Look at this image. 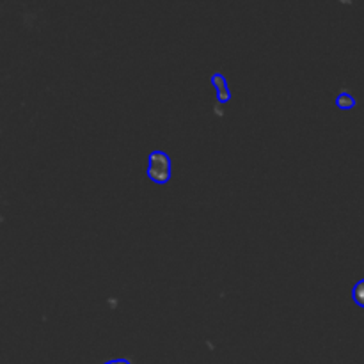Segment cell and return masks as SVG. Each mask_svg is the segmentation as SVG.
Wrapping results in <instances>:
<instances>
[{"label": "cell", "instance_id": "1", "mask_svg": "<svg viewBox=\"0 0 364 364\" xmlns=\"http://www.w3.org/2000/svg\"><path fill=\"white\" fill-rule=\"evenodd\" d=\"M173 176V166L166 151H151L148 159V178L153 183L166 185Z\"/></svg>", "mask_w": 364, "mask_h": 364}, {"label": "cell", "instance_id": "2", "mask_svg": "<svg viewBox=\"0 0 364 364\" xmlns=\"http://www.w3.org/2000/svg\"><path fill=\"white\" fill-rule=\"evenodd\" d=\"M212 82H213V84H215L217 98H219V102H220V103L230 102L231 95H230V91H228V82H226V78H224L220 73H215V75H213V77H212Z\"/></svg>", "mask_w": 364, "mask_h": 364}, {"label": "cell", "instance_id": "3", "mask_svg": "<svg viewBox=\"0 0 364 364\" xmlns=\"http://www.w3.org/2000/svg\"><path fill=\"white\" fill-rule=\"evenodd\" d=\"M336 105L340 107V109H343V110L352 109V107H355L354 96H352L350 92H347V91L340 92V95H338V98H336Z\"/></svg>", "mask_w": 364, "mask_h": 364}, {"label": "cell", "instance_id": "4", "mask_svg": "<svg viewBox=\"0 0 364 364\" xmlns=\"http://www.w3.org/2000/svg\"><path fill=\"white\" fill-rule=\"evenodd\" d=\"M352 299H354V302L359 308H364V279L358 281L354 284V288H352Z\"/></svg>", "mask_w": 364, "mask_h": 364}, {"label": "cell", "instance_id": "5", "mask_svg": "<svg viewBox=\"0 0 364 364\" xmlns=\"http://www.w3.org/2000/svg\"><path fill=\"white\" fill-rule=\"evenodd\" d=\"M103 364H132V363L128 361V359H112V361H107Z\"/></svg>", "mask_w": 364, "mask_h": 364}]
</instances>
